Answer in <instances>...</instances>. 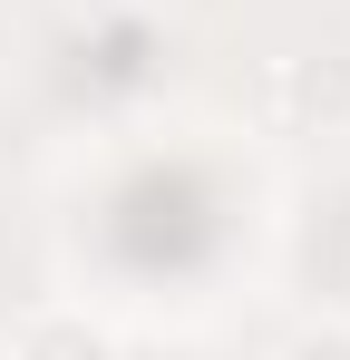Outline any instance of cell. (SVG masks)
I'll use <instances>...</instances> for the list:
<instances>
[{"mask_svg": "<svg viewBox=\"0 0 350 360\" xmlns=\"http://www.w3.org/2000/svg\"><path fill=\"white\" fill-rule=\"evenodd\" d=\"M273 360H350V321H302Z\"/></svg>", "mask_w": 350, "mask_h": 360, "instance_id": "obj_1", "label": "cell"}]
</instances>
